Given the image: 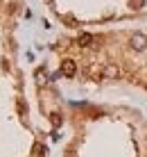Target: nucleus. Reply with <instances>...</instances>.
<instances>
[{
  "instance_id": "0eeeda50",
  "label": "nucleus",
  "mask_w": 147,
  "mask_h": 157,
  "mask_svg": "<svg viewBox=\"0 0 147 157\" xmlns=\"http://www.w3.org/2000/svg\"><path fill=\"white\" fill-rule=\"evenodd\" d=\"M48 2H50V0H48Z\"/></svg>"
},
{
  "instance_id": "20e7f679",
  "label": "nucleus",
  "mask_w": 147,
  "mask_h": 157,
  "mask_svg": "<svg viewBox=\"0 0 147 157\" xmlns=\"http://www.w3.org/2000/svg\"><path fill=\"white\" fill-rule=\"evenodd\" d=\"M104 78H118V66H113V64L104 66Z\"/></svg>"
},
{
  "instance_id": "423d86ee",
  "label": "nucleus",
  "mask_w": 147,
  "mask_h": 157,
  "mask_svg": "<svg viewBox=\"0 0 147 157\" xmlns=\"http://www.w3.org/2000/svg\"><path fill=\"white\" fill-rule=\"evenodd\" d=\"M52 123H54V125H61V116H59V114H52Z\"/></svg>"
},
{
  "instance_id": "39448f33",
  "label": "nucleus",
  "mask_w": 147,
  "mask_h": 157,
  "mask_svg": "<svg viewBox=\"0 0 147 157\" xmlns=\"http://www.w3.org/2000/svg\"><path fill=\"white\" fill-rule=\"evenodd\" d=\"M43 153H45V148L41 144H34V155H43Z\"/></svg>"
},
{
  "instance_id": "f03ea898",
  "label": "nucleus",
  "mask_w": 147,
  "mask_h": 157,
  "mask_svg": "<svg viewBox=\"0 0 147 157\" xmlns=\"http://www.w3.org/2000/svg\"><path fill=\"white\" fill-rule=\"evenodd\" d=\"M131 46L136 48V50H145L147 48V36L145 34H134L131 36Z\"/></svg>"
},
{
  "instance_id": "7ed1b4c3",
  "label": "nucleus",
  "mask_w": 147,
  "mask_h": 157,
  "mask_svg": "<svg viewBox=\"0 0 147 157\" xmlns=\"http://www.w3.org/2000/svg\"><path fill=\"white\" fill-rule=\"evenodd\" d=\"M93 41H95V36H93V34H88V32H84V34H79V36H77V43H79L81 48H88Z\"/></svg>"
},
{
  "instance_id": "f257e3e1",
  "label": "nucleus",
  "mask_w": 147,
  "mask_h": 157,
  "mask_svg": "<svg viewBox=\"0 0 147 157\" xmlns=\"http://www.w3.org/2000/svg\"><path fill=\"white\" fill-rule=\"evenodd\" d=\"M61 73L66 75V78H73V75L77 73V66H75L73 59H63L61 62Z\"/></svg>"
}]
</instances>
